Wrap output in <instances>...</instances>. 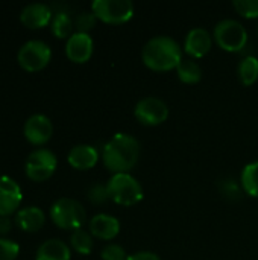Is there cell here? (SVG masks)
Segmentation results:
<instances>
[{
  "instance_id": "cell-30",
  "label": "cell",
  "mask_w": 258,
  "mask_h": 260,
  "mask_svg": "<svg viewBox=\"0 0 258 260\" xmlns=\"http://www.w3.org/2000/svg\"><path fill=\"white\" fill-rule=\"evenodd\" d=\"M128 260H161L155 253L152 251H138L131 256H128Z\"/></svg>"
},
{
  "instance_id": "cell-13",
  "label": "cell",
  "mask_w": 258,
  "mask_h": 260,
  "mask_svg": "<svg viewBox=\"0 0 258 260\" xmlns=\"http://www.w3.org/2000/svg\"><path fill=\"white\" fill-rule=\"evenodd\" d=\"M213 44V37L204 27L192 29L184 41V52L192 58H202L205 56Z\"/></svg>"
},
{
  "instance_id": "cell-22",
  "label": "cell",
  "mask_w": 258,
  "mask_h": 260,
  "mask_svg": "<svg viewBox=\"0 0 258 260\" xmlns=\"http://www.w3.org/2000/svg\"><path fill=\"white\" fill-rule=\"evenodd\" d=\"M240 183H242L243 190L249 197L258 198V160L257 161L249 163V165H246L243 168Z\"/></svg>"
},
{
  "instance_id": "cell-4",
  "label": "cell",
  "mask_w": 258,
  "mask_h": 260,
  "mask_svg": "<svg viewBox=\"0 0 258 260\" xmlns=\"http://www.w3.org/2000/svg\"><path fill=\"white\" fill-rule=\"evenodd\" d=\"M52 222L62 230H79L85 224L87 213L84 206L73 198H59L50 207Z\"/></svg>"
},
{
  "instance_id": "cell-21",
  "label": "cell",
  "mask_w": 258,
  "mask_h": 260,
  "mask_svg": "<svg viewBox=\"0 0 258 260\" xmlns=\"http://www.w3.org/2000/svg\"><path fill=\"white\" fill-rule=\"evenodd\" d=\"M75 27V23L71 20V17L68 15V12L65 11H58L53 17H52V21H50V29H52V34L56 37V38H70L73 34Z\"/></svg>"
},
{
  "instance_id": "cell-2",
  "label": "cell",
  "mask_w": 258,
  "mask_h": 260,
  "mask_svg": "<svg viewBox=\"0 0 258 260\" xmlns=\"http://www.w3.org/2000/svg\"><path fill=\"white\" fill-rule=\"evenodd\" d=\"M141 59L144 66L155 72H169L176 69L182 59V52L179 44L167 37L158 35L151 38L141 50Z\"/></svg>"
},
{
  "instance_id": "cell-8",
  "label": "cell",
  "mask_w": 258,
  "mask_h": 260,
  "mask_svg": "<svg viewBox=\"0 0 258 260\" xmlns=\"http://www.w3.org/2000/svg\"><path fill=\"white\" fill-rule=\"evenodd\" d=\"M56 166H58V160L55 154L46 148H40L29 154L24 165V171L29 180L40 183L50 178L56 171Z\"/></svg>"
},
{
  "instance_id": "cell-18",
  "label": "cell",
  "mask_w": 258,
  "mask_h": 260,
  "mask_svg": "<svg viewBox=\"0 0 258 260\" xmlns=\"http://www.w3.org/2000/svg\"><path fill=\"white\" fill-rule=\"evenodd\" d=\"M71 251L61 239H47L43 242L35 254V260H70Z\"/></svg>"
},
{
  "instance_id": "cell-15",
  "label": "cell",
  "mask_w": 258,
  "mask_h": 260,
  "mask_svg": "<svg viewBox=\"0 0 258 260\" xmlns=\"http://www.w3.org/2000/svg\"><path fill=\"white\" fill-rule=\"evenodd\" d=\"M52 9L44 3H30L23 8L20 12L21 23L29 29H40L47 26L52 21Z\"/></svg>"
},
{
  "instance_id": "cell-20",
  "label": "cell",
  "mask_w": 258,
  "mask_h": 260,
  "mask_svg": "<svg viewBox=\"0 0 258 260\" xmlns=\"http://www.w3.org/2000/svg\"><path fill=\"white\" fill-rule=\"evenodd\" d=\"M237 73H239V79L245 87H249L252 84H255L258 79V58L248 55L245 56L237 67Z\"/></svg>"
},
{
  "instance_id": "cell-25",
  "label": "cell",
  "mask_w": 258,
  "mask_h": 260,
  "mask_svg": "<svg viewBox=\"0 0 258 260\" xmlns=\"http://www.w3.org/2000/svg\"><path fill=\"white\" fill-rule=\"evenodd\" d=\"M233 6L245 18L258 17V0H234Z\"/></svg>"
},
{
  "instance_id": "cell-5",
  "label": "cell",
  "mask_w": 258,
  "mask_h": 260,
  "mask_svg": "<svg viewBox=\"0 0 258 260\" xmlns=\"http://www.w3.org/2000/svg\"><path fill=\"white\" fill-rule=\"evenodd\" d=\"M214 40L227 52H240L248 43V32L240 21L225 18L216 24Z\"/></svg>"
},
{
  "instance_id": "cell-27",
  "label": "cell",
  "mask_w": 258,
  "mask_h": 260,
  "mask_svg": "<svg viewBox=\"0 0 258 260\" xmlns=\"http://www.w3.org/2000/svg\"><path fill=\"white\" fill-rule=\"evenodd\" d=\"M20 253V245L15 241L0 238V260H15Z\"/></svg>"
},
{
  "instance_id": "cell-3",
  "label": "cell",
  "mask_w": 258,
  "mask_h": 260,
  "mask_svg": "<svg viewBox=\"0 0 258 260\" xmlns=\"http://www.w3.org/2000/svg\"><path fill=\"white\" fill-rule=\"evenodd\" d=\"M109 200L119 206H135L143 200V187L131 174H113L106 183Z\"/></svg>"
},
{
  "instance_id": "cell-12",
  "label": "cell",
  "mask_w": 258,
  "mask_h": 260,
  "mask_svg": "<svg viewBox=\"0 0 258 260\" xmlns=\"http://www.w3.org/2000/svg\"><path fill=\"white\" fill-rule=\"evenodd\" d=\"M23 200L18 183L9 177H0V216L14 213Z\"/></svg>"
},
{
  "instance_id": "cell-28",
  "label": "cell",
  "mask_w": 258,
  "mask_h": 260,
  "mask_svg": "<svg viewBox=\"0 0 258 260\" xmlns=\"http://www.w3.org/2000/svg\"><path fill=\"white\" fill-rule=\"evenodd\" d=\"M88 200H90L93 204H103V203H106V201L109 200L106 184H100V183L93 184V186L88 189Z\"/></svg>"
},
{
  "instance_id": "cell-14",
  "label": "cell",
  "mask_w": 258,
  "mask_h": 260,
  "mask_svg": "<svg viewBox=\"0 0 258 260\" xmlns=\"http://www.w3.org/2000/svg\"><path fill=\"white\" fill-rule=\"evenodd\" d=\"M88 232L91 236L102 239V241H111L114 239L119 232H120V222L117 218L106 215V213H99L93 216L88 222Z\"/></svg>"
},
{
  "instance_id": "cell-29",
  "label": "cell",
  "mask_w": 258,
  "mask_h": 260,
  "mask_svg": "<svg viewBox=\"0 0 258 260\" xmlns=\"http://www.w3.org/2000/svg\"><path fill=\"white\" fill-rule=\"evenodd\" d=\"M100 257L102 260H128L126 251L117 244H108L106 247H103Z\"/></svg>"
},
{
  "instance_id": "cell-31",
  "label": "cell",
  "mask_w": 258,
  "mask_h": 260,
  "mask_svg": "<svg viewBox=\"0 0 258 260\" xmlns=\"http://www.w3.org/2000/svg\"><path fill=\"white\" fill-rule=\"evenodd\" d=\"M11 229H12V221L9 219V216H0V238L8 235Z\"/></svg>"
},
{
  "instance_id": "cell-17",
  "label": "cell",
  "mask_w": 258,
  "mask_h": 260,
  "mask_svg": "<svg viewBox=\"0 0 258 260\" xmlns=\"http://www.w3.org/2000/svg\"><path fill=\"white\" fill-rule=\"evenodd\" d=\"M44 222H46L44 212L36 206H27L20 212H17L15 215V225L26 233H35L41 230Z\"/></svg>"
},
{
  "instance_id": "cell-6",
  "label": "cell",
  "mask_w": 258,
  "mask_h": 260,
  "mask_svg": "<svg viewBox=\"0 0 258 260\" xmlns=\"http://www.w3.org/2000/svg\"><path fill=\"white\" fill-rule=\"evenodd\" d=\"M91 9L100 21L108 24L126 23L134 15V3L131 0H94Z\"/></svg>"
},
{
  "instance_id": "cell-1",
  "label": "cell",
  "mask_w": 258,
  "mask_h": 260,
  "mask_svg": "<svg viewBox=\"0 0 258 260\" xmlns=\"http://www.w3.org/2000/svg\"><path fill=\"white\" fill-rule=\"evenodd\" d=\"M140 142L125 133H117L103 146V165L114 174H128L140 158Z\"/></svg>"
},
{
  "instance_id": "cell-24",
  "label": "cell",
  "mask_w": 258,
  "mask_h": 260,
  "mask_svg": "<svg viewBox=\"0 0 258 260\" xmlns=\"http://www.w3.org/2000/svg\"><path fill=\"white\" fill-rule=\"evenodd\" d=\"M242 186L233 178H224L219 181V192L224 198L230 201H237L242 198Z\"/></svg>"
},
{
  "instance_id": "cell-9",
  "label": "cell",
  "mask_w": 258,
  "mask_h": 260,
  "mask_svg": "<svg viewBox=\"0 0 258 260\" xmlns=\"http://www.w3.org/2000/svg\"><path fill=\"white\" fill-rule=\"evenodd\" d=\"M134 114L140 123L148 125V126H157L167 120L169 107L160 98L148 96L137 102L134 108Z\"/></svg>"
},
{
  "instance_id": "cell-11",
  "label": "cell",
  "mask_w": 258,
  "mask_h": 260,
  "mask_svg": "<svg viewBox=\"0 0 258 260\" xmlns=\"http://www.w3.org/2000/svg\"><path fill=\"white\" fill-rule=\"evenodd\" d=\"M93 38L88 34L75 32L65 43V55L70 61L76 64L87 62L93 55Z\"/></svg>"
},
{
  "instance_id": "cell-16",
  "label": "cell",
  "mask_w": 258,
  "mask_h": 260,
  "mask_svg": "<svg viewBox=\"0 0 258 260\" xmlns=\"http://www.w3.org/2000/svg\"><path fill=\"white\" fill-rule=\"evenodd\" d=\"M67 160L71 168L78 171H87L96 166L99 160V152L91 145H76L70 149Z\"/></svg>"
},
{
  "instance_id": "cell-26",
  "label": "cell",
  "mask_w": 258,
  "mask_h": 260,
  "mask_svg": "<svg viewBox=\"0 0 258 260\" xmlns=\"http://www.w3.org/2000/svg\"><path fill=\"white\" fill-rule=\"evenodd\" d=\"M97 17L94 15V12H81L76 15L75 18V29L79 34H88V30H91L96 24Z\"/></svg>"
},
{
  "instance_id": "cell-7",
  "label": "cell",
  "mask_w": 258,
  "mask_h": 260,
  "mask_svg": "<svg viewBox=\"0 0 258 260\" xmlns=\"http://www.w3.org/2000/svg\"><path fill=\"white\" fill-rule=\"evenodd\" d=\"M50 58H52V50L49 44L41 40L26 41L17 53L18 64L27 72L43 70L49 64Z\"/></svg>"
},
{
  "instance_id": "cell-23",
  "label": "cell",
  "mask_w": 258,
  "mask_h": 260,
  "mask_svg": "<svg viewBox=\"0 0 258 260\" xmlns=\"http://www.w3.org/2000/svg\"><path fill=\"white\" fill-rule=\"evenodd\" d=\"M70 245H71V248H73L76 253L87 256V254H90V253L93 251V247H94V244H93V236H91L90 232H85V230H82V229L75 230V232L71 233V236H70Z\"/></svg>"
},
{
  "instance_id": "cell-19",
  "label": "cell",
  "mask_w": 258,
  "mask_h": 260,
  "mask_svg": "<svg viewBox=\"0 0 258 260\" xmlns=\"http://www.w3.org/2000/svg\"><path fill=\"white\" fill-rule=\"evenodd\" d=\"M176 72H178L179 81L184 82V84H196L202 78L201 66L192 58H182L181 62L176 67Z\"/></svg>"
},
{
  "instance_id": "cell-10",
  "label": "cell",
  "mask_w": 258,
  "mask_h": 260,
  "mask_svg": "<svg viewBox=\"0 0 258 260\" xmlns=\"http://www.w3.org/2000/svg\"><path fill=\"white\" fill-rule=\"evenodd\" d=\"M24 137L32 145H44L50 140L53 134V125L50 119L44 114H32L26 122L23 128Z\"/></svg>"
}]
</instances>
